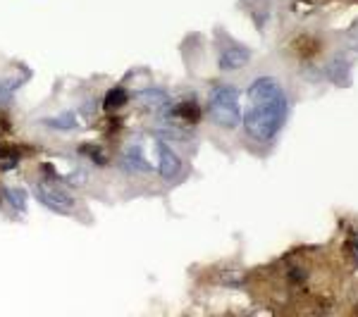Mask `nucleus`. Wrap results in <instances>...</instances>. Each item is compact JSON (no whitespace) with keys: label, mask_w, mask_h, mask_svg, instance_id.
<instances>
[{"label":"nucleus","mask_w":358,"mask_h":317,"mask_svg":"<svg viewBox=\"0 0 358 317\" xmlns=\"http://www.w3.org/2000/svg\"><path fill=\"white\" fill-rule=\"evenodd\" d=\"M292 103L285 86L273 74L256 77L246 91V112L241 117L246 134L258 143H273L289 119Z\"/></svg>","instance_id":"1"},{"label":"nucleus","mask_w":358,"mask_h":317,"mask_svg":"<svg viewBox=\"0 0 358 317\" xmlns=\"http://www.w3.org/2000/svg\"><path fill=\"white\" fill-rule=\"evenodd\" d=\"M208 117L215 126H220L224 131H234L236 126H241V101H239V89L234 84H215L208 94Z\"/></svg>","instance_id":"2"},{"label":"nucleus","mask_w":358,"mask_h":317,"mask_svg":"<svg viewBox=\"0 0 358 317\" xmlns=\"http://www.w3.org/2000/svg\"><path fill=\"white\" fill-rule=\"evenodd\" d=\"M215 55H217V69H220L222 74L241 72V69L253 60V50L248 48L246 43L227 36L220 29H217V34H215Z\"/></svg>","instance_id":"3"},{"label":"nucleus","mask_w":358,"mask_h":317,"mask_svg":"<svg viewBox=\"0 0 358 317\" xmlns=\"http://www.w3.org/2000/svg\"><path fill=\"white\" fill-rule=\"evenodd\" d=\"M34 196L38 198V203H43L48 210L57 212V215H74V210H77L74 196L65 191L62 186H57V184L36 182L34 184Z\"/></svg>","instance_id":"4"},{"label":"nucleus","mask_w":358,"mask_h":317,"mask_svg":"<svg viewBox=\"0 0 358 317\" xmlns=\"http://www.w3.org/2000/svg\"><path fill=\"white\" fill-rule=\"evenodd\" d=\"M120 167L124 172H134V175H148L153 172V165L146 155V146H143L141 138H134L124 146L122 155H120Z\"/></svg>","instance_id":"5"},{"label":"nucleus","mask_w":358,"mask_h":317,"mask_svg":"<svg viewBox=\"0 0 358 317\" xmlns=\"http://www.w3.org/2000/svg\"><path fill=\"white\" fill-rule=\"evenodd\" d=\"M134 101L141 105V110H146V112H153L155 117H165V115H170L172 110V98L167 96V91L163 89H141V91H136L134 94Z\"/></svg>","instance_id":"6"},{"label":"nucleus","mask_w":358,"mask_h":317,"mask_svg":"<svg viewBox=\"0 0 358 317\" xmlns=\"http://www.w3.org/2000/svg\"><path fill=\"white\" fill-rule=\"evenodd\" d=\"M155 153H158V175L167 182L177 179L182 175V158H179V153L163 138H155Z\"/></svg>","instance_id":"7"},{"label":"nucleus","mask_w":358,"mask_h":317,"mask_svg":"<svg viewBox=\"0 0 358 317\" xmlns=\"http://www.w3.org/2000/svg\"><path fill=\"white\" fill-rule=\"evenodd\" d=\"M349 60H342V57H334V60L327 65L322 72H325V77L330 79V82H334L337 86H344L349 79H346V74H349Z\"/></svg>","instance_id":"8"},{"label":"nucleus","mask_w":358,"mask_h":317,"mask_svg":"<svg viewBox=\"0 0 358 317\" xmlns=\"http://www.w3.org/2000/svg\"><path fill=\"white\" fill-rule=\"evenodd\" d=\"M43 124H48V129H55V131H72L77 126V119H74L72 112H62L57 117H48Z\"/></svg>","instance_id":"9"},{"label":"nucleus","mask_w":358,"mask_h":317,"mask_svg":"<svg viewBox=\"0 0 358 317\" xmlns=\"http://www.w3.org/2000/svg\"><path fill=\"white\" fill-rule=\"evenodd\" d=\"M5 198H8V203L15 207V210H24L27 207V191L20 186H8L5 189Z\"/></svg>","instance_id":"10"},{"label":"nucleus","mask_w":358,"mask_h":317,"mask_svg":"<svg viewBox=\"0 0 358 317\" xmlns=\"http://www.w3.org/2000/svg\"><path fill=\"white\" fill-rule=\"evenodd\" d=\"M127 101H129V96H127L124 89H110L106 96V110H117Z\"/></svg>","instance_id":"11"},{"label":"nucleus","mask_w":358,"mask_h":317,"mask_svg":"<svg viewBox=\"0 0 358 317\" xmlns=\"http://www.w3.org/2000/svg\"><path fill=\"white\" fill-rule=\"evenodd\" d=\"M17 89H20V79H0V105H5Z\"/></svg>","instance_id":"12"},{"label":"nucleus","mask_w":358,"mask_h":317,"mask_svg":"<svg viewBox=\"0 0 358 317\" xmlns=\"http://www.w3.org/2000/svg\"><path fill=\"white\" fill-rule=\"evenodd\" d=\"M17 155L15 153H8V151H3L0 153V167H3V170H13V167L17 165Z\"/></svg>","instance_id":"13"},{"label":"nucleus","mask_w":358,"mask_h":317,"mask_svg":"<svg viewBox=\"0 0 358 317\" xmlns=\"http://www.w3.org/2000/svg\"><path fill=\"white\" fill-rule=\"evenodd\" d=\"M354 48H356V53H358V38H356V45H354Z\"/></svg>","instance_id":"14"}]
</instances>
